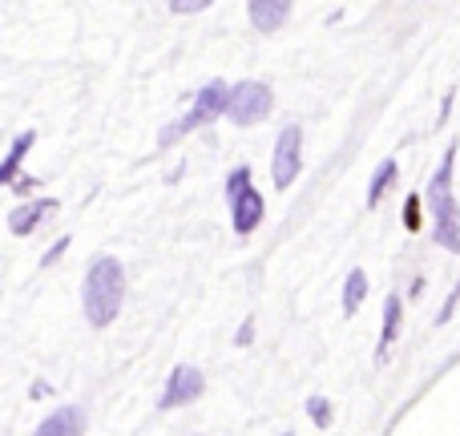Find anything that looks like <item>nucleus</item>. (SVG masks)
Returning <instances> with one entry per match:
<instances>
[{
    "mask_svg": "<svg viewBox=\"0 0 460 436\" xmlns=\"http://www.w3.org/2000/svg\"><path fill=\"white\" fill-rule=\"evenodd\" d=\"M81 299H85V319L93 327H110L113 319H118L121 299H126V271H121V262L113 259V254L93 259V267L85 271V291H81Z\"/></svg>",
    "mask_w": 460,
    "mask_h": 436,
    "instance_id": "nucleus-1",
    "label": "nucleus"
},
{
    "mask_svg": "<svg viewBox=\"0 0 460 436\" xmlns=\"http://www.w3.org/2000/svg\"><path fill=\"white\" fill-rule=\"evenodd\" d=\"M453 166H456V142L445 150V162H440V170L432 174V182H429V202H432V215H437V227H432L437 243L445 246V251L460 254V207H456L453 194H448V182H453Z\"/></svg>",
    "mask_w": 460,
    "mask_h": 436,
    "instance_id": "nucleus-2",
    "label": "nucleus"
},
{
    "mask_svg": "<svg viewBox=\"0 0 460 436\" xmlns=\"http://www.w3.org/2000/svg\"><path fill=\"white\" fill-rule=\"evenodd\" d=\"M230 93H234V89H230L226 81H210L207 89H199V97H194L190 113H186L182 121H174V126L162 134V146H174L178 138H186L190 129L207 126V121H215L218 113H226V110H230Z\"/></svg>",
    "mask_w": 460,
    "mask_h": 436,
    "instance_id": "nucleus-3",
    "label": "nucleus"
},
{
    "mask_svg": "<svg viewBox=\"0 0 460 436\" xmlns=\"http://www.w3.org/2000/svg\"><path fill=\"white\" fill-rule=\"evenodd\" d=\"M226 199H230V218H234L238 235H251L254 227L262 222V199L259 191L251 186V170L238 166L234 174L226 178Z\"/></svg>",
    "mask_w": 460,
    "mask_h": 436,
    "instance_id": "nucleus-4",
    "label": "nucleus"
},
{
    "mask_svg": "<svg viewBox=\"0 0 460 436\" xmlns=\"http://www.w3.org/2000/svg\"><path fill=\"white\" fill-rule=\"evenodd\" d=\"M270 105H275V97H270V89L262 85V81H243V85H234V93H230L226 118L234 121V126H254V121H262L270 113Z\"/></svg>",
    "mask_w": 460,
    "mask_h": 436,
    "instance_id": "nucleus-5",
    "label": "nucleus"
},
{
    "mask_svg": "<svg viewBox=\"0 0 460 436\" xmlns=\"http://www.w3.org/2000/svg\"><path fill=\"white\" fill-rule=\"evenodd\" d=\"M299 150H303V129L299 126H287L283 134H279V142H275V162H270L279 191H291V182L299 178V170H303Z\"/></svg>",
    "mask_w": 460,
    "mask_h": 436,
    "instance_id": "nucleus-6",
    "label": "nucleus"
},
{
    "mask_svg": "<svg viewBox=\"0 0 460 436\" xmlns=\"http://www.w3.org/2000/svg\"><path fill=\"white\" fill-rule=\"evenodd\" d=\"M202 372L199 368H190V364H178L174 372H170V380H166V392H162V400H158V408L162 413H170V408H182V405H194V400L202 396Z\"/></svg>",
    "mask_w": 460,
    "mask_h": 436,
    "instance_id": "nucleus-7",
    "label": "nucleus"
},
{
    "mask_svg": "<svg viewBox=\"0 0 460 436\" xmlns=\"http://www.w3.org/2000/svg\"><path fill=\"white\" fill-rule=\"evenodd\" d=\"M246 13L259 32H275L291 13V0H246Z\"/></svg>",
    "mask_w": 460,
    "mask_h": 436,
    "instance_id": "nucleus-8",
    "label": "nucleus"
},
{
    "mask_svg": "<svg viewBox=\"0 0 460 436\" xmlns=\"http://www.w3.org/2000/svg\"><path fill=\"white\" fill-rule=\"evenodd\" d=\"M81 429H85V416H81V408H61V413L45 416L32 436H81Z\"/></svg>",
    "mask_w": 460,
    "mask_h": 436,
    "instance_id": "nucleus-9",
    "label": "nucleus"
},
{
    "mask_svg": "<svg viewBox=\"0 0 460 436\" xmlns=\"http://www.w3.org/2000/svg\"><path fill=\"white\" fill-rule=\"evenodd\" d=\"M49 215H57L53 199H40V202H32V207H16L13 215H8V230H13V235H29V230L40 227Z\"/></svg>",
    "mask_w": 460,
    "mask_h": 436,
    "instance_id": "nucleus-10",
    "label": "nucleus"
},
{
    "mask_svg": "<svg viewBox=\"0 0 460 436\" xmlns=\"http://www.w3.org/2000/svg\"><path fill=\"white\" fill-rule=\"evenodd\" d=\"M400 335V295H388V303H384V327H380V351H376V360L388 356V348L396 343Z\"/></svg>",
    "mask_w": 460,
    "mask_h": 436,
    "instance_id": "nucleus-11",
    "label": "nucleus"
},
{
    "mask_svg": "<svg viewBox=\"0 0 460 436\" xmlns=\"http://www.w3.org/2000/svg\"><path fill=\"white\" fill-rule=\"evenodd\" d=\"M32 142H37V134H32V129H24V134L16 138L13 150H8V158H4V166H0V182H16V170H21L24 154L32 150Z\"/></svg>",
    "mask_w": 460,
    "mask_h": 436,
    "instance_id": "nucleus-12",
    "label": "nucleus"
},
{
    "mask_svg": "<svg viewBox=\"0 0 460 436\" xmlns=\"http://www.w3.org/2000/svg\"><path fill=\"white\" fill-rule=\"evenodd\" d=\"M364 299H367V275L356 267L348 275V283H343V316H356Z\"/></svg>",
    "mask_w": 460,
    "mask_h": 436,
    "instance_id": "nucleus-13",
    "label": "nucleus"
},
{
    "mask_svg": "<svg viewBox=\"0 0 460 436\" xmlns=\"http://www.w3.org/2000/svg\"><path fill=\"white\" fill-rule=\"evenodd\" d=\"M396 182V162H380L376 166V174H372V186H367V207H380V199H384V191Z\"/></svg>",
    "mask_w": 460,
    "mask_h": 436,
    "instance_id": "nucleus-14",
    "label": "nucleus"
},
{
    "mask_svg": "<svg viewBox=\"0 0 460 436\" xmlns=\"http://www.w3.org/2000/svg\"><path fill=\"white\" fill-rule=\"evenodd\" d=\"M307 416H311L315 429H327V424H332V405H327L323 396H311L307 400Z\"/></svg>",
    "mask_w": 460,
    "mask_h": 436,
    "instance_id": "nucleus-15",
    "label": "nucleus"
},
{
    "mask_svg": "<svg viewBox=\"0 0 460 436\" xmlns=\"http://www.w3.org/2000/svg\"><path fill=\"white\" fill-rule=\"evenodd\" d=\"M404 227L408 230H420V194H408V202H404Z\"/></svg>",
    "mask_w": 460,
    "mask_h": 436,
    "instance_id": "nucleus-16",
    "label": "nucleus"
},
{
    "mask_svg": "<svg viewBox=\"0 0 460 436\" xmlns=\"http://www.w3.org/2000/svg\"><path fill=\"white\" fill-rule=\"evenodd\" d=\"M207 4H215V0H170V8H174L178 16H190V13H202Z\"/></svg>",
    "mask_w": 460,
    "mask_h": 436,
    "instance_id": "nucleus-17",
    "label": "nucleus"
},
{
    "mask_svg": "<svg viewBox=\"0 0 460 436\" xmlns=\"http://www.w3.org/2000/svg\"><path fill=\"white\" fill-rule=\"evenodd\" d=\"M456 287H453V295H448V299H445V311H440V316H437V324H448V319H453V311H456Z\"/></svg>",
    "mask_w": 460,
    "mask_h": 436,
    "instance_id": "nucleus-18",
    "label": "nucleus"
},
{
    "mask_svg": "<svg viewBox=\"0 0 460 436\" xmlns=\"http://www.w3.org/2000/svg\"><path fill=\"white\" fill-rule=\"evenodd\" d=\"M283 436H291V432H283Z\"/></svg>",
    "mask_w": 460,
    "mask_h": 436,
    "instance_id": "nucleus-19",
    "label": "nucleus"
}]
</instances>
